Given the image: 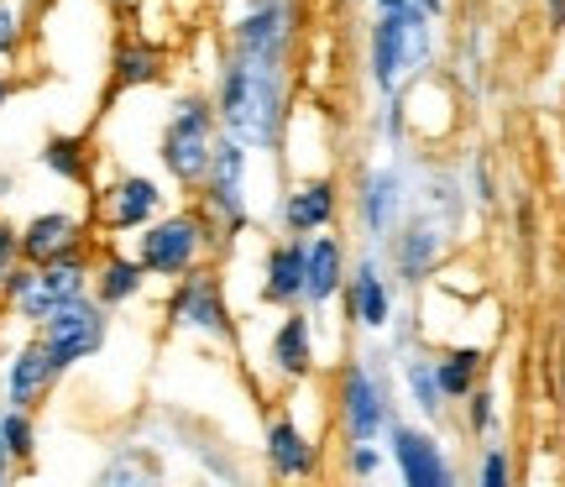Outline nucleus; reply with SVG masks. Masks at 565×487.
I'll list each match as a JSON object with an SVG mask.
<instances>
[{"instance_id":"nucleus-1","label":"nucleus","mask_w":565,"mask_h":487,"mask_svg":"<svg viewBox=\"0 0 565 487\" xmlns=\"http://www.w3.org/2000/svg\"><path fill=\"white\" fill-rule=\"evenodd\" d=\"M210 100L221 116V131L246 142L252 152H278L294 116V63H267L246 53H221Z\"/></svg>"},{"instance_id":"nucleus-2","label":"nucleus","mask_w":565,"mask_h":487,"mask_svg":"<svg viewBox=\"0 0 565 487\" xmlns=\"http://www.w3.org/2000/svg\"><path fill=\"white\" fill-rule=\"evenodd\" d=\"M440 53V21L414 0H372V27H366V84L372 95H404L408 84L429 80Z\"/></svg>"},{"instance_id":"nucleus-3","label":"nucleus","mask_w":565,"mask_h":487,"mask_svg":"<svg viewBox=\"0 0 565 487\" xmlns=\"http://www.w3.org/2000/svg\"><path fill=\"white\" fill-rule=\"evenodd\" d=\"M221 252H225V236L215 231V221L204 215L200 204L162 210L158 221H147L137 231V263L147 267V278H168V284L204 263H215Z\"/></svg>"},{"instance_id":"nucleus-4","label":"nucleus","mask_w":565,"mask_h":487,"mask_svg":"<svg viewBox=\"0 0 565 487\" xmlns=\"http://www.w3.org/2000/svg\"><path fill=\"white\" fill-rule=\"evenodd\" d=\"M221 142V116H215V100L200 95V89H183L173 95L168 116H162V131H158V168L168 173L173 189L194 194L210 168V152Z\"/></svg>"},{"instance_id":"nucleus-5","label":"nucleus","mask_w":565,"mask_h":487,"mask_svg":"<svg viewBox=\"0 0 565 487\" xmlns=\"http://www.w3.org/2000/svg\"><path fill=\"white\" fill-rule=\"evenodd\" d=\"M387 351L366 346L335 378V430L341 441H383L387 420L398 414L393 409V378H387Z\"/></svg>"},{"instance_id":"nucleus-6","label":"nucleus","mask_w":565,"mask_h":487,"mask_svg":"<svg viewBox=\"0 0 565 487\" xmlns=\"http://www.w3.org/2000/svg\"><path fill=\"white\" fill-rule=\"evenodd\" d=\"M194 194H200L194 204L215 221L225 246L242 242L246 231H252V147L221 131V142L210 152V168H204V179Z\"/></svg>"},{"instance_id":"nucleus-7","label":"nucleus","mask_w":565,"mask_h":487,"mask_svg":"<svg viewBox=\"0 0 565 487\" xmlns=\"http://www.w3.org/2000/svg\"><path fill=\"white\" fill-rule=\"evenodd\" d=\"M162 325L173 336H194V341L210 346H236V336H242L236 315H231V299H225V278L210 263L173 278L168 305H162Z\"/></svg>"},{"instance_id":"nucleus-8","label":"nucleus","mask_w":565,"mask_h":487,"mask_svg":"<svg viewBox=\"0 0 565 487\" xmlns=\"http://www.w3.org/2000/svg\"><path fill=\"white\" fill-rule=\"evenodd\" d=\"M303 42V0H242V11L225 21V47L246 59L294 63Z\"/></svg>"},{"instance_id":"nucleus-9","label":"nucleus","mask_w":565,"mask_h":487,"mask_svg":"<svg viewBox=\"0 0 565 487\" xmlns=\"http://www.w3.org/2000/svg\"><path fill=\"white\" fill-rule=\"evenodd\" d=\"M32 336L42 341L47 362L58 367V378H68L79 362H89V357L105 351V341H110V309H105L95 294H79V299H68V305L53 309Z\"/></svg>"},{"instance_id":"nucleus-10","label":"nucleus","mask_w":565,"mask_h":487,"mask_svg":"<svg viewBox=\"0 0 565 487\" xmlns=\"http://www.w3.org/2000/svg\"><path fill=\"white\" fill-rule=\"evenodd\" d=\"M162 210H168V189L152 173H116L89 194V225H95L100 242L137 236L141 225L158 221Z\"/></svg>"},{"instance_id":"nucleus-11","label":"nucleus","mask_w":565,"mask_h":487,"mask_svg":"<svg viewBox=\"0 0 565 487\" xmlns=\"http://www.w3.org/2000/svg\"><path fill=\"white\" fill-rule=\"evenodd\" d=\"M383 446H387V467L404 477V487H456L461 483V467L450 462V451L435 430L424 420H387L383 430Z\"/></svg>"},{"instance_id":"nucleus-12","label":"nucleus","mask_w":565,"mask_h":487,"mask_svg":"<svg viewBox=\"0 0 565 487\" xmlns=\"http://www.w3.org/2000/svg\"><path fill=\"white\" fill-rule=\"evenodd\" d=\"M356 231H362V242L372 246H387V236L398 231V221L408 215V204H414V179H408V168L398 162H366L362 173H356Z\"/></svg>"},{"instance_id":"nucleus-13","label":"nucleus","mask_w":565,"mask_h":487,"mask_svg":"<svg viewBox=\"0 0 565 487\" xmlns=\"http://www.w3.org/2000/svg\"><path fill=\"white\" fill-rule=\"evenodd\" d=\"M89 278H95V252H89V246L63 252V257H53V263H32V284L21 288L6 309H11L21 325H32V330H38V325L47 320L58 305L89 294Z\"/></svg>"},{"instance_id":"nucleus-14","label":"nucleus","mask_w":565,"mask_h":487,"mask_svg":"<svg viewBox=\"0 0 565 487\" xmlns=\"http://www.w3.org/2000/svg\"><path fill=\"white\" fill-rule=\"evenodd\" d=\"M341 299H345V320H351V330H362V336L387 330V320L398 315V278H393V267L383 263V246L366 242L362 252L351 257Z\"/></svg>"},{"instance_id":"nucleus-15","label":"nucleus","mask_w":565,"mask_h":487,"mask_svg":"<svg viewBox=\"0 0 565 487\" xmlns=\"http://www.w3.org/2000/svg\"><path fill=\"white\" fill-rule=\"evenodd\" d=\"M450 231H445L435 215H424L419 204H408V215L398 221V231L387 236V267H393V278L408 288H419L435 278V267L450 257Z\"/></svg>"},{"instance_id":"nucleus-16","label":"nucleus","mask_w":565,"mask_h":487,"mask_svg":"<svg viewBox=\"0 0 565 487\" xmlns=\"http://www.w3.org/2000/svg\"><path fill=\"white\" fill-rule=\"evenodd\" d=\"M345 210V183L335 173H303L282 189L278 200V231L282 236H315V231H335Z\"/></svg>"},{"instance_id":"nucleus-17","label":"nucleus","mask_w":565,"mask_h":487,"mask_svg":"<svg viewBox=\"0 0 565 487\" xmlns=\"http://www.w3.org/2000/svg\"><path fill=\"white\" fill-rule=\"evenodd\" d=\"M263 462L282 483H303V477H320L324 472V446L288 409H278V414H267L263 425Z\"/></svg>"},{"instance_id":"nucleus-18","label":"nucleus","mask_w":565,"mask_h":487,"mask_svg":"<svg viewBox=\"0 0 565 487\" xmlns=\"http://www.w3.org/2000/svg\"><path fill=\"white\" fill-rule=\"evenodd\" d=\"M345 273H351V246L335 231H315L303 236V309L324 315V309L341 299Z\"/></svg>"},{"instance_id":"nucleus-19","label":"nucleus","mask_w":565,"mask_h":487,"mask_svg":"<svg viewBox=\"0 0 565 487\" xmlns=\"http://www.w3.org/2000/svg\"><path fill=\"white\" fill-rule=\"evenodd\" d=\"M320 367V346H315V315L309 309H282V320L267 336V372L278 383H309Z\"/></svg>"},{"instance_id":"nucleus-20","label":"nucleus","mask_w":565,"mask_h":487,"mask_svg":"<svg viewBox=\"0 0 565 487\" xmlns=\"http://www.w3.org/2000/svg\"><path fill=\"white\" fill-rule=\"evenodd\" d=\"M168 80V47L152 42L147 32H121L116 53H110V84H105V110L131 95V89H152Z\"/></svg>"},{"instance_id":"nucleus-21","label":"nucleus","mask_w":565,"mask_h":487,"mask_svg":"<svg viewBox=\"0 0 565 487\" xmlns=\"http://www.w3.org/2000/svg\"><path fill=\"white\" fill-rule=\"evenodd\" d=\"M58 388V367L47 362L42 341H21L6 367H0V404H17V409H42V399Z\"/></svg>"},{"instance_id":"nucleus-22","label":"nucleus","mask_w":565,"mask_h":487,"mask_svg":"<svg viewBox=\"0 0 565 487\" xmlns=\"http://www.w3.org/2000/svg\"><path fill=\"white\" fill-rule=\"evenodd\" d=\"M17 231H21V263H53L63 252L89 246V231H95V225L84 221V215H74V210H38V215L26 225H17Z\"/></svg>"},{"instance_id":"nucleus-23","label":"nucleus","mask_w":565,"mask_h":487,"mask_svg":"<svg viewBox=\"0 0 565 487\" xmlns=\"http://www.w3.org/2000/svg\"><path fill=\"white\" fill-rule=\"evenodd\" d=\"M257 299L267 309H299L303 305V236H282L263 252V284Z\"/></svg>"},{"instance_id":"nucleus-24","label":"nucleus","mask_w":565,"mask_h":487,"mask_svg":"<svg viewBox=\"0 0 565 487\" xmlns=\"http://www.w3.org/2000/svg\"><path fill=\"white\" fill-rule=\"evenodd\" d=\"M141 288H147V267L137 263V252H116V246H105L100 257H95L89 294H95L110 315H116V309H126V305H137Z\"/></svg>"},{"instance_id":"nucleus-25","label":"nucleus","mask_w":565,"mask_h":487,"mask_svg":"<svg viewBox=\"0 0 565 487\" xmlns=\"http://www.w3.org/2000/svg\"><path fill=\"white\" fill-rule=\"evenodd\" d=\"M398 383H404L408 393V404L419 409V420L424 425H440L445 420V393H440V378H435V351H424V346H414V351H404L398 357Z\"/></svg>"},{"instance_id":"nucleus-26","label":"nucleus","mask_w":565,"mask_h":487,"mask_svg":"<svg viewBox=\"0 0 565 487\" xmlns=\"http://www.w3.org/2000/svg\"><path fill=\"white\" fill-rule=\"evenodd\" d=\"M38 162L58 183H74V189H89V183H95V142H89L84 131H53V137L42 142Z\"/></svg>"},{"instance_id":"nucleus-27","label":"nucleus","mask_w":565,"mask_h":487,"mask_svg":"<svg viewBox=\"0 0 565 487\" xmlns=\"http://www.w3.org/2000/svg\"><path fill=\"white\" fill-rule=\"evenodd\" d=\"M435 378H440L445 404L456 409L487 378V351L482 346H445V351H435Z\"/></svg>"},{"instance_id":"nucleus-28","label":"nucleus","mask_w":565,"mask_h":487,"mask_svg":"<svg viewBox=\"0 0 565 487\" xmlns=\"http://www.w3.org/2000/svg\"><path fill=\"white\" fill-rule=\"evenodd\" d=\"M38 32V0H0V63H21Z\"/></svg>"},{"instance_id":"nucleus-29","label":"nucleus","mask_w":565,"mask_h":487,"mask_svg":"<svg viewBox=\"0 0 565 487\" xmlns=\"http://www.w3.org/2000/svg\"><path fill=\"white\" fill-rule=\"evenodd\" d=\"M0 441L11 451L17 472H26L38 462V409H17V404H0Z\"/></svg>"},{"instance_id":"nucleus-30","label":"nucleus","mask_w":565,"mask_h":487,"mask_svg":"<svg viewBox=\"0 0 565 487\" xmlns=\"http://www.w3.org/2000/svg\"><path fill=\"white\" fill-rule=\"evenodd\" d=\"M152 477H162V467L147 446H121L100 467V483H152Z\"/></svg>"},{"instance_id":"nucleus-31","label":"nucleus","mask_w":565,"mask_h":487,"mask_svg":"<svg viewBox=\"0 0 565 487\" xmlns=\"http://www.w3.org/2000/svg\"><path fill=\"white\" fill-rule=\"evenodd\" d=\"M387 472V446L383 441H341V477H362V483H372V477H383Z\"/></svg>"},{"instance_id":"nucleus-32","label":"nucleus","mask_w":565,"mask_h":487,"mask_svg":"<svg viewBox=\"0 0 565 487\" xmlns=\"http://www.w3.org/2000/svg\"><path fill=\"white\" fill-rule=\"evenodd\" d=\"M461 420H466V435H471V441H492V435H498V393L487 383H477L461 399Z\"/></svg>"},{"instance_id":"nucleus-33","label":"nucleus","mask_w":565,"mask_h":487,"mask_svg":"<svg viewBox=\"0 0 565 487\" xmlns=\"http://www.w3.org/2000/svg\"><path fill=\"white\" fill-rule=\"evenodd\" d=\"M471 483H477V487H508V483H513V456H508L503 435H492V441H482V446H477Z\"/></svg>"},{"instance_id":"nucleus-34","label":"nucleus","mask_w":565,"mask_h":487,"mask_svg":"<svg viewBox=\"0 0 565 487\" xmlns=\"http://www.w3.org/2000/svg\"><path fill=\"white\" fill-rule=\"evenodd\" d=\"M466 200H471V210H498V173H492L487 152H471V162H466Z\"/></svg>"},{"instance_id":"nucleus-35","label":"nucleus","mask_w":565,"mask_h":487,"mask_svg":"<svg viewBox=\"0 0 565 487\" xmlns=\"http://www.w3.org/2000/svg\"><path fill=\"white\" fill-rule=\"evenodd\" d=\"M21 263V231L6 215H0V284H6V273Z\"/></svg>"},{"instance_id":"nucleus-36","label":"nucleus","mask_w":565,"mask_h":487,"mask_svg":"<svg viewBox=\"0 0 565 487\" xmlns=\"http://www.w3.org/2000/svg\"><path fill=\"white\" fill-rule=\"evenodd\" d=\"M545 21L550 32H565V0H545Z\"/></svg>"},{"instance_id":"nucleus-37","label":"nucleus","mask_w":565,"mask_h":487,"mask_svg":"<svg viewBox=\"0 0 565 487\" xmlns=\"http://www.w3.org/2000/svg\"><path fill=\"white\" fill-rule=\"evenodd\" d=\"M414 6H424V11H429L435 21H445V17H450V6H456V0H414Z\"/></svg>"},{"instance_id":"nucleus-38","label":"nucleus","mask_w":565,"mask_h":487,"mask_svg":"<svg viewBox=\"0 0 565 487\" xmlns=\"http://www.w3.org/2000/svg\"><path fill=\"white\" fill-rule=\"evenodd\" d=\"M11 95H17V80H11V74H6V68H0V110H6V105H11Z\"/></svg>"},{"instance_id":"nucleus-39","label":"nucleus","mask_w":565,"mask_h":487,"mask_svg":"<svg viewBox=\"0 0 565 487\" xmlns=\"http://www.w3.org/2000/svg\"><path fill=\"white\" fill-rule=\"evenodd\" d=\"M6 189H17V173H0V200H6Z\"/></svg>"},{"instance_id":"nucleus-40","label":"nucleus","mask_w":565,"mask_h":487,"mask_svg":"<svg viewBox=\"0 0 565 487\" xmlns=\"http://www.w3.org/2000/svg\"><path fill=\"white\" fill-rule=\"evenodd\" d=\"M116 6H131V0H116Z\"/></svg>"}]
</instances>
